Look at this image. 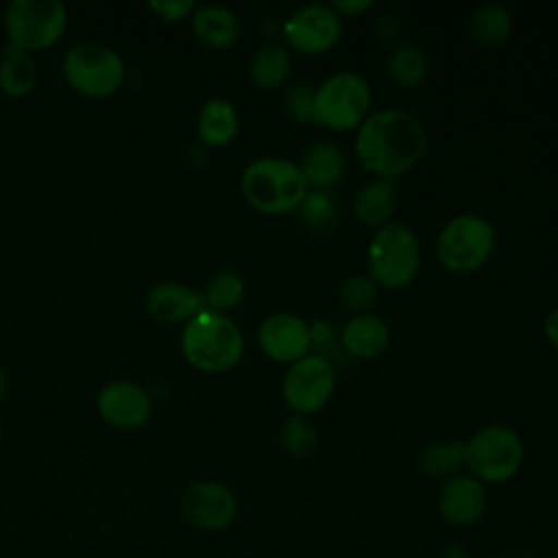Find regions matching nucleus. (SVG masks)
I'll return each mask as SVG.
<instances>
[{
	"instance_id": "nucleus-1",
	"label": "nucleus",
	"mask_w": 558,
	"mask_h": 558,
	"mask_svg": "<svg viewBox=\"0 0 558 558\" xmlns=\"http://www.w3.org/2000/svg\"><path fill=\"white\" fill-rule=\"evenodd\" d=\"M427 148L423 122L397 107H384L364 118L355 135V153L375 179L392 181L408 172Z\"/></svg>"
},
{
	"instance_id": "nucleus-2",
	"label": "nucleus",
	"mask_w": 558,
	"mask_h": 558,
	"mask_svg": "<svg viewBox=\"0 0 558 558\" xmlns=\"http://www.w3.org/2000/svg\"><path fill=\"white\" fill-rule=\"evenodd\" d=\"M244 198L262 214L281 216L299 209L310 185L301 166L281 155H264L253 159L240 177Z\"/></svg>"
},
{
	"instance_id": "nucleus-3",
	"label": "nucleus",
	"mask_w": 558,
	"mask_h": 558,
	"mask_svg": "<svg viewBox=\"0 0 558 558\" xmlns=\"http://www.w3.org/2000/svg\"><path fill=\"white\" fill-rule=\"evenodd\" d=\"M181 351L198 371L222 373L240 362L244 353V336L227 314L205 307L185 323Z\"/></svg>"
},
{
	"instance_id": "nucleus-4",
	"label": "nucleus",
	"mask_w": 558,
	"mask_h": 558,
	"mask_svg": "<svg viewBox=\"0 0 558 558\" xmlns=\"http://www.w3.org/2000/svg\"><path fill=\"white\" fill-rule=\"evenodd\" d=\"M368 275L377 286L384 288H403L408 286L421 264V246L416 233L397 220L386 222L375 229L368 251Z\"/></svg>"
},
{
	"instance_id": "nucleus-5",
	"label": "nucleus",
	"mask_w": 558,
	"mask_h": 558,
	"mask_svg": "<svg viewBox=\"0 0 558 558\" xmlns=\"http://www.w3.org/2000/svg\"><path fill=\"white\" fill-rule=\"evenodd\" d=\"M521 436L508 425H486L464 440V466L484 484L512 480L523 464Z\"/></svg>"
},
{
	"instance_id": "nucleus-6",
	"label": "nucleus",
	"mask_w": 558,
	"mask_h": 558,
	"mask_svg": "<svg viewBox=\"0 0 558 558\" xmlns=\"http://www.w3.org/2000/svg\"><path fill=\"white\" fill-rule=\"evenodd\" d=\"M495 227L488 218L462 211L449 218L436 235V257L451 272L480 268L495 246Z\"/></svg>"
},
{
	"instance_id": "nucleus-7",
	"label": "nucleus",
	"mask_w": 558,
	"mask_h": 558,
	"mask_svg": "<svg viewBox=\"0 0 558 558\" xmlns=\"http://www.w3.org/2000/svg\"><path fill=\"white\" fill-rule=\"evenodd\" d=\"M371 109L366 78L351 70L329 74L314 92V122L331 131L357 129Z\"/></svg>"
},
{
	"instance_id": "nucleus-8",
	"label": "nucleus",
	"mask_w": 558,
	"mask_h": 558,
	"mask_svg": "<svg viewBox=\"0 0 558 558\" xmlns=\"http://www.w3.org/2000/svg\"><path fill=\"white\" fill-rule=\"evenodd\" d=\"M63 76L76 92L100 98L122 85L124 63L113 48L98 41H81L65 52Z\"/></svg>"
},
{
	"instance_id": "nucleus-9",
	"label": "nucleus",
	"mask_w": 558,
	"mask_h": 558,
	"mask_svg": "<svg viewBox=\"0 0 558 558\" xmlns=\"http://www.w3.org/2000/svg\"><path fill=\"white\" fill-rule=\"evenodd\" d=\"M68 22L59 0H11L4 13L9 44L33 52L54 44Z\"/></svg>"
},
{
	"instance_id": "nucleus-10",
	"label": "nucleus",
	"mask_w": 558,
	"mask_h": 558,
	"mask_svg": "<svg viewBox=\"0 0 558 558\" xmlns=\"http://www.w3.org/2000/svg\"><path fill=\"white\" fill-rule=\"evenodd\" d=\"M336 371L320 353H307L288 364L281 381V395L286 405L294 414L318 412L333 395Z\"/></svg>"
},
{
	"instance_id": "nucleus-11",
	"label": "nucleus",
	"mask_w": 558,
	"mask_h": 558,
	"mask_svg": "<svg viewBox=\"0 0 558 558\" xmlns=\"http://www.w3.org/2000/svg\"><path fill=\"white\" fill-rule=\"evenodd\" d=\"M235 493L218 480H196L181 495V514L185 523L205 534L229 530L238 519Z\"/></svg>"
},
{
	"instance_id": "nucleus-12",
	"label": "nucleus",
	"mask_w": 558,
	"mask_h": 558,
	"mask_svg": "<svg viewBox=\"0 0 558 558\" xmlns=\"http://www.w3.org/2000/svg\"><path fill=\"white\" fill-rule=\"evenodd\" d=\"M281 31L290 48L305 54H318L340 39L342 17L331 4L305 2L288 13Z\"/></svg>"
},
{
	"instance_id": "nucleus-13",
	"label": "nucleus",
	"mask_w": 558,
	"mask_h": 558,
	"mask_svg": "<svg viewBox=\"0 0 558 558\" xmlns=\"http://www.w3.org/2000/svg\"><path fill=\"white\" fill-rule=\"evenodd\" d=\"M436 506L440 519L451 527H471L475 525L488 508L486 484L473 477L469 471H462L445 482H440Z\"/></svg>"
},
{
	"instance_id": "nucleus-14",
	"label": "nucleus",
	"mask_w": 558,
	"mask_h": 558,
	"mask_svg": "<svg viewBox=\"0 0 558 558\" xmlns=\"http://www.w3.org/2000/svg\"><path fill=\"white\" fill-rule=\"evenodd\" d=\"M312 342V327L292 312H275L257 327V344L275 362H296L310 353Z\"/></svg>"
},
{
	"instance_id": "nucleus-15",
	"label": "nucleus",
	"mask_w": 558,
	"mask_h": 558,
	"mask_svg": "<svg viewBox=\"0 0 558 558\" xmlns=\"http://www.w3.org/2000/svg\"><path fill=\"white\" fill-rule=\"evenodd\" d=\"M96 405L102 421L116 429H135L150 416L148 392L131 379L109 381L98 392Z\"/></svg>"
},
{
	"instance_id": "nucleus-16",
	"label": "nucleus",
	"mask_w": 558,
	"mask_h": 558,
	"mask_svg": "<svg viewBox=\"0 0 558 558\" xmlns=\"http://www.w3.org/2000/svg\"><path fill=\"white\" fill-rule=\"evenodd\" d=\"M146 307L159 323H187L194 314L205 310V301L203 292L181 281H161L148 290Z\"/></svg>"
},
{
	"instance_id": "nucleus-17",
	"label": "nucleus",
	"mask_w": 558,
	"mask_h": 558,
	"mask_svg": "<svg viewBox=\"0 0 558 558\" xmlns=\"http://www.w3.org/2000/svg\"><path fill=\"white\" fill-rule=\"evenodd\" d=\"M340 342L347 349V353L362 360H371L388 349L390 327L379 314H353L340 329Z\"/></svg>"
},
{
	"instance_id": "nucleus-18",
	"label": "nucleus",
	"mask_w": 558,
	"mask_h": 558,
	"mask_svg": "<svg viewBox=\"0 0 558 558\" xmlns=\"http://www.w3.org/2000/svg\"><path fill=\"white\" fill-rule=\"evenodd\" d=\"M301 172L310 187L329 190L338 185L347 174V157L333 142H314L301 155Z\"/></svg>"
},
{
	"instance_id": "nucleus-19",
	"label": "nucleus",
	"mask_w": 558,
	"mask_h": 558,
	"mask_svg": "<svg viewBox=\"0 0 558 558\" xmlns=\"http://www.w3.org/2000/svg\"><path fill=\"white\" fill-rule=\"evenodd\" d=\"M194 35L209 48H229L238 41L240 20L225 4H201L192 13Z\"/></svg>"
},
{
	"instance_id": "nucleus-20",
	"label": "nucleus",
	"mask_w": 558,
	"mask_h": 558,
	"mask_svg": "<svg viewBox=\"0 0 558 558\" xmlns=\"http://www.w3.org/2000/svg\"><path fill=\"white\" fill-rule=\"evenodd\" d=\"M240 129V118L231 100L222 96L207 98L198 111L196 131L198 137L209 146L229 144Z\"/></svg>"
},
{
	"instance_id": "nucleus-21",
	"label": "nucleus",
	"mask_w": 558,
	"mask_h": 558,
	"mask_svg": "<svg viewBox=\"0 0 558 558\" xmlns=\"http://www.w3.org/2000/svg\"><path fill=\"white\" fill-rule=\"evenodd\" d=\"M397 207V194L392 181L386 179H373L364 183L353 201V214L355 218L366 227H384L392 220Z\"/></svg>"
},
{
	"instance_id": "nucleus-22",
	"label": "nucleus",
	"mask_w": 558,
	"mask_h": 558,
	"mask_svg": "<svg viewBox=\"0 0 558 558\" xmlns=\"http://www.w3.org/2000/svg\"><path fill=\"white\" fill-rule=\"evenodd\" d=\"M290 68H292L290 50L279 41H268L253 52L248 61V78L259 89L281 87L288 81Z\"/></svg>"
},
{
	"instance_id": "nucleus-23",
	"label": "nucleus",
	"mask_w": 558,
	"mask_h": 558,
	"mask_svg": "<svg viewBox=\"0 0 558 558\" xmlns=\"http://www.w3.org/2000/svg\"><path fill=\"white\" fill-rule=\"evenodd\" d=\"M418 469L425 477L445 482L464 469V440H434L418 451Z\"/></svg>"
},
{
	"instance_id": "nucleus-24",
	"label": "nucleus",
	"mask_w": 558,
	"mask_h": 558,
	"mask_svg": "<svg viewBox=\"0 0 558 558\" xmlns=\"http://www.w3.org/2000/svg\"><path fill=\"white\" fill-rule=\"evenodd\" d=\"M37 83V65L31 52L9 44L0 57V89L9 96H24Z\"/></svg>"
},
{
	"instance_id": "nucleus-25",
	"label": "nucleus",
	"mask_w": 558,
	"mask_h": 558,
	"mask_svg": "<svg viewBox=\"0 0 558 558\" xmlns=\"http://www.w3.org/2000/svg\"><path fill=\"white\" fill-rule=\"evenodd\" d=\"M512 13L499 2L480 4L469 20V28L475 41L484 46H499L512 33Z\"/></svg>"
},
{
	"instance_id": "nucleus-26",
	"label": "nucleus",
	"mask_w": 558,
	"mask_h": 558,
	"mask_svg": "<svg viewBox=\"0 0 558 558\" xmlns=\"http://www.w3.org/2000/svg\"><path fill=\"white\" fill-rule=\"evenodd\" d=\"M427 74V57L425 52L412 44H399L392 48L388 57V76L399 87H414L418 85Z\"/></svg>"
},
{
	"instance_id": "nucleus-27",
	"label": "nucleus",
	"mask_w": 558,
	"mask_h": 558,
	"mask_svg": "<svg viewBox=\"0 0 558 558\" xmlns=\"http://www.w3.org/2000/svg\"><path fill=\"white\" fill-rule=\"evenodd\" d=\"M246 292L244 279L235 270H218L203 290V301L207 310L225 314L227 310H233L242 303Z\"/></svg>"
},
{
	"instance_id": "nucleus-28",
	"label": "nucleus",
	"mask_w": 558,
	"mask_h": 558,
	"mask_svg": "<svg viewBox=\"0 0 558 558\" xmlns=\"http://www.w3.org/2000/svg\"><path fill=\"white\" fill-rule=\"evenodd\" d=\"M279 445L292 458H307L318 445V432L303 414H290L279 427Z\"/></svg>"
},
{
	"instance_id": "nucleus-29",
	"label": "nucleus",
	"mask_w": 558,
	"mask_h": 558,
	"mask_svg": "<svg viewBox=\"0 0 558 558\" xmlns=\"http://www.w3.org/2000/svg\"><path fill=\"white\" fill-rule=\"evenodd\" d=\"M377 283L371 279V275H351L344 279V283L340 286V301L347 310L362 314V312H371V307L377 301Z\"/></svg>"
},
{
	"instance_id": "nucleus-30",
	"label": "nucleus",
	"mask_w": 558,
	"mask_h": 558,
	"mask_svg": "<svg viewBox=\"0 0 558 558\" xmlns=\"http://www.w3.org/2000/svg\"><path fill=\"white\" fill-rule=\"evenodd\" d=\"M299 211L303 222H307L312 229H325L333 220L336 205L325 190H310L299 205Z\"/></svg>"
},
{
	"instance_id": "nucleus-31",
	"label": "nucleus",
	"mask_w": 558,
	"mask_h": 558,
	"mask_svg": "<svg viewBox=\"0 0 558 558\" xmlns=\"http://www.w3.org/2000/svg\"><path fill=\"white\" fill-rule=\"evenodd\" d=\"M314 92L316 85L312 83H294L286 92V109L299 122H314Z\"/></svg>"
},
{
	"instance_id": "nucleus-32",
	"label": "nucleus",
	"mask_w": 558,
	"mask_h": 558,
	"mask_svg": "<svg viewBox=\"0 0 558 558\" xmlns=\"http://www.w3.org/2000/svg\"><path fill=\"white\" fill-rule=\"evenodd\" d=\"M148 7L159 13L163 20H181L187 13H194V0H150Z\"/></svg>"
},
{
	"instance_id": "nucleus-33",
	"label": "nucleus",
	"mask_w": 558,
	"mask_h": 558,
	"mask_svg": "<svg viewBox=\"0 0 558 558\" xmlns=\"http://www.w3.org/2000/svg\"><path fill=\"white\" fill-rule=\"evenodd\" d=\"M399 33H401V24H399L397 17L379 15L375 20V35H377L379 41H392V39L399 37Z\"/></svg>"
},
{
	"instance_id": "nucleus-34",
	"label": "nucleus",
	"mask_w": 558,
	"mask_h": 558,
	"mask_svg": "<svg viewBox=\"0 0 558 558\" xmlns=\"http://www.w3.org/2000/svg\"><path fill=\"white\" fill-rule=\"evenodd\" d=\"M329 4L342 17V15H360V13H364L366 9L373 7V0H333Z\"/></svg>"
},
{
	"instance_id": "nucleus-35",
	"label": "nucleus",
	"mask_w": 558,
	"mask_h": 558,
	"mask_svg": "<svg viewBox=\"0 0 558 558\" xmlns=\"http://www.w3.org/2000/svg\"><path fill=\"white\" fill-rule=\"evenodd\" d=\"M543 333L547 338V342L558 351V307H554L547 318H545V325H543Z\"/></svg>"
},
{
	"instance_id": "nucleus-36",
	"label": "nucleus",
	"mask_w": 558,
	"mask_h": 558,
	"mask_svg": "<svg viewBox=\"0 0 558 558\" xmlns=\"http://www.w3.org/2000/svg\"><path fill=\"white\" fill-rule=\"evenodd\" d=\"M440 558H469V549L462 543H449L442 547Z\"/></svg>"
},
{
	"instance_id": "nucleus-37",
	"label": "nucleus",
	"mask_w": 558,
	"mask_h": 558,
	"mask_svg": "<svg viewBox=\"0 0 558 558\" xmlns=\"http://www.w3.org/2000/svg\"><path fill=\"white\" fill-rule=\"evenodd\" d=\"M4 392H7V375H4V371L0 368V401H2Z\"/></svg>"
},
{
	"instance_id": "nucleus-38",
	"label": "nucleus",
	"mask_w": 558,
	"mask_h": 558,
	"mask_svg": "<svg viewBox=\"0 0 558 558\" xmlns=\"http://www.w3.org/2000/svg\"><path fill=\"white\" fill-rule=\"evenodd\" d=\"M0 440H2V427H0Z\"/></svg>"
}]
</instances>
